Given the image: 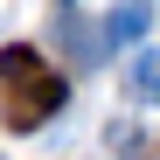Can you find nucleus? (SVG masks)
I'll use <instances>...</instances> for the list:
<instances>
[{
    "label": "nucleus",
    "mask_w": 160,
    "mask_h": 160,
    "mask_svg": "<svg viewBox=\"0 0 160 160\" xmlns=\"http://www.w3.org/2000/svg\"><path fill=\"white\" fill-rule=\"evenodd\" d=\"M63 98L70 84L56 70H49L28 42H14V49H0V118H7V132H35L63 112Z\"/></svg>",
    "instance_id": "1"
},
{
    "label": "nucleus",
    "mask_w": 160,
    "mask_h": 160,
    "mask_svg": "<svg viewBox=\"0 0 160 160\" xmlns=\"http://www.w3.org/2000/svg\"><path fill=\"white\" fill-rule=\"evenodd\" d=\"M153 28V0H118L112 14H104V49H125Z\"/></svg>",
    "instance_id": "2"
},
{
    "label": "nucleus",
    "mask_w": 160,
    "mask_h": 160,
    "mask_svg": "<svg viewBox=\"0 0 160 160\" xmlns=\"http://www.w3.org/2000/svg\"><path fill=\"white\" fill-rule=\"evenodd\" d=\"M132 98H139V104H160V49H146V56L132 63Z\"/></svg>",
    "instance_id": "3"
}]
</instances>
